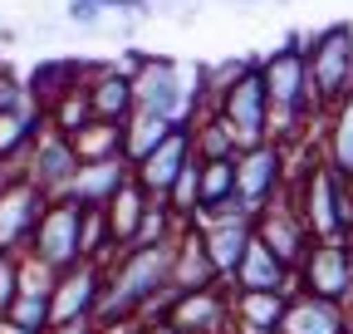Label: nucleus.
I'll list each match as a JSON object with an SVG mask.
<instances>
[{
  "label": "nucleus",
  "instance_id": "f257e3e1",
  "mask_svg": "<svg viewBox=\"0 0 353 334\" xmlns=\"http://www.w3.org/2000/svg\"><path fill=\"white\" fill-rule=\"evenodd\" d=\"M260 79H265V94H270V138L285 148H304L309 133L319 128V104L304 69V35H290L285 45L265 50Z\"/></svg>",
  "mask_w": 353,
  "mask_h": 334
},
{
  "label": "nucleus",
  "instance_id": "f03ea898",
  "mask_svg": "<svg viewBox=\"0 0 353 334\" xmlns=\"http://www.w3.org/2000/svg\"><path fill=\"white\" fill-rule=\"evenodd\" d=\"M290 197L314 241H353V182L334 173L319 157V148H314V157L294 162Z\"/></svg>",
  "mask_w": 353,
  "mask_h": 334
},
{
  "label": "nucleus",
  "instance_id": "7ed1b4c3",
  "mask_svg": "<svg viewBox=\"0 0 353 334\" xmlns=\"http://www.w3.org/2000/svg\"><path fill=\"white\" fill-rule=\"evenodd\" d=\"M304 69L324 118V108H334L353 89V20H334L314 35H304Z\"/></svg>",
  "mask_w": 353,
  "mask_h": 334
},
{
  "label": "nucleus",
  "instance_id": "20e7f679",
  "mask_svg": "<svg viewBox=\"0 0 353 334\" xmlns=\"http://www.w3.org/2000/svg\"><path fill=\"white\" fill-rule=\"evenodd\" d=\"M236 182H241V206L245 217H260L270 212L280 197H290V182H294V148L285 143H255L236 157Z\"/></svg>",
  "mask_w": 353,
  "mask_h": 334
},
{
  "label": "nucleus",
  "instance_id": "39448f33",
  "mask_svg": "<svg viewBox=\"0 0 353 334\" xmlns=\"http://www.w3.org/2000/svg\"><path fill=\"white\" fill-rule=\"evenodd\" d=\"M123 69L132 74V94L143 113L187 123V94H182V59L148 55V50H123Z\"/></svg>",
  "mask_w": 353,
  "mask_h": 334
},
{
  "label": "nucleus",
  "instance_id": "423d86ee",
  "mask_svg": "<svg viewBox=\"0 0 353 334\" xmlns=\"http://www.w3.org/2000/svg\"><path fill=\"white\" fill-rule=\"evenodd\" d=\"M79 241H83V206L59 197V202L44 206V217H39V226H34L30 246H25V256L39 261L44 271L64 275V271L83 266V246Z\"/></svg>",
  "mask_w": 353,
  "mask_h": 334
},
{
  "label": "nucleus",
  "instance_id": "0eeeda50",
  "mask_svg": "<svg viewBox=\"0 0 353 334\" xmlns=\"http://www.w3.org/2000/svg\"><path fill=\"white\" fill-rule=\"evenodd\" d=\"M211 113H221L231 123L241 153L255 148V143H270V94H265V79H260V55H255V64L245 74H236L226 89L216 94Z\"/></svg>",
  "mask_w": 353,
  "mask_h": 334
},
{
  "label": "nucleus",
  "instance_id": "6e6552de",
  "mask_svg": "<svg viewBox=\"0 0 353 334\" xmlns=\"http://www.w3.org/2000/svg\"><path fill=\"white\" fill-rule=\"evenodd\" d=\"M304 295H319L353 310V241H314V250L294 271Z\"/></svg>",
  "mask_w": 353,
  "mask_h": 334
},
{
  "label": "nucleus",
  "instance_id": "1a4fd4ad",
  "mask_svg": "<svg viewBox=\"0 0 353 334\" xmlns=\"http://www.w3.org/2000/svg\"><path fill=\"white\" fill-rule=\"evenodd\" d=\"M44 206H50V197H44L25 173H10L0 182V256H25Z\"/></svg>",
  "mask_w": 353,
  "mask_h": 334
},
{
  "label": "nucleus",
  "instance_id": "9d476101",
  "mask_svg": "<svg viewBox=\"0 0 353 334\" xmlns=\"http://www.w3.org/2000/svg\"><path fill=\"white\" fill-rule=\"evenodd\" d=\"M162 320L176 329V334H236V320H231V290L216 285V290H182V295H167L162 305Z\"/></svg>",
  "mask_w": 353,
  "mask_h": 334
},
{
  "label": "nucleus",
  "instance_id": "9b49d317",
  "mask_svg": "<svg viewBox=\"0 0 353 334\" xmlns=\"http://www.w3.org/2000/svg\"><path fill=\"white\" fill-rule=\"evenodd\" d=\"M103 271H108V266L83 261V266L54 275V290H50V320H54V329L94 324L99 300H103Z\"/></svg>",
  "mask_w": 353,
  "mask_h": 334
},
{
  "label": "nucleus",
  "instance_id": "f8f14e48",
  "mask_svg": "<svg viewBox=\"0 0 353 334\" xmlns=\"http://www.w3.org/2000/svg\"><path fill=\"white\" fill-rule=\"evenodd\" d=\"M192 162H196V148H192V123H176L172 138H167L157 153H148L138 167H132V182H138L152 202H167V192L176 187V177H182Z\"/></svg>",
  "mask_w": 353,
  "mask_h": 334
},
{
  "label": "nucleus",
  "instance_id": "ddd939ff",
  "mask_svg": "<svg viewBox=\"0 0 353 334\" xmlns=\"http://www.w3.org/2000/svg\"><path fill=\"white\" fill-rule=\"evenodd\" d=\"M20 173H25L44 197H50V202H59V197H69V187H74V177H79V153H74L69 138L44 133V138L30 148V157H25Z\"/></svg>",
  "mask_w": 353,
  "mask_h": 334
},
{
  "label": "nucleus",
  "instance_id": "4468645a",
  "mask_svg": "<svg viewBox=\"0 0 353 334\" xmlns=\"http://www.w3.org/2000/svg\"><path fill=\"white\" fill-rule=\"evenodd\" d=\"M255 236L270 246L290 271H299L304 256L314 250V236H309V226H304V217H299L294 197H280L270 212H260V217H255Z\"/></svg>",
  "mask_w": 353,
  "mask_h": 334
},
{
  "label": "nucleus",
  "instance_id": "2eb2a0df",
  "mask_svg": "<svg viewBox=\"0 0 353 334\" xmlns=\"http://www.w3.org/2000/svg\"><path fill=\"white\" fill-rule=\"evenodd\" d=\"M88 74H94V64H88V59H74V55H44V59L30 64V74H25V94H30L44 113H50L59 99H69V94L83 89Z\"/></svg>",
  "mask_w": 353,
  "mask_h": 334
},
{
  "label": "nucleus",
  "instance_id": "dca6fc26",
  "mask_svg": "<svg viewBox=\"0 0 353 334\" xmlns=\"http://www.w3.org/2000/svg\"><path fill=\"white\" fill-rule=\"evenodd\" d=\"M196 231H201V241H206V256H211L216 275L231 285V280H236V271H241V261H245V250H250V241H255V217L231 212V217L201 222Z\"/></svg>",
  "mask_w": 353,
  "mask_h": 334
},
{
  "label": "nucleus",
  "instance_id": "f3484780",
  "mask_svg": "<svg viewBox=\"0 0 353 334\" xmlns=\"http://www.w3.org/2000/svg\"><path fill=\"white\" fill-rule=\"evenodd\" d=\"M83 94H88V108H94V118H103V123H128L132 113H138L132 74H128L123 64L99 59L94 74H88V84H83Z\"/></svg>",
  "mask_w": 353,
  "mask_h": 334
},
{
  "label": "nucleus",
  "instance_id": "a211bd4d",
  "mask_svg": "<svg viewBox=\"0 0 353 334\" xmlns=\"http://www.w3.org/2000/svg\"><path fill=\"white\" fill-rule=\"evenodd\" d=\"M275 334H353V310L294 290L285 300V320H280Z\"/></svg>",
  "mask_w": 353,
  "mask_h": 334
},
{
  "label": "nucleus",
  "instance_id": "6ab92c4d",
  "mask_svg": "<svg viewBox=\"0 0 353 334\" xmlns=\"http://www.w3.org/2000/svg\"><path fill=\"white\" fill-rule=\"evenodd\" d=\"M50 133V113H44L34 99H25L15 113H0V167L6 173H20L30 148Z\"/></svg>",
  "mask_w": 353,
  "mask_h": 334
},
{
  "label": "nucleus",
  "instance_id": "aec40b11",
  "mask_svg": "<svg viewBox=\"0 0 353 334\" xmlns=\"http://www.w3.org/2000/svg\"><path fill=\"white\" fill-rule=\"evenodd\" d=\"M226 290H236V295H241V290H265V295H294L299 280H294V271L275 256V250L255 236V241H250V250H245V261H241V271H236V280H231Z\"/></svg>",
  "mask_w": 353,
  "mask_h": 334
},
{
  "label": "nucleus",
  "instance_id": "412c9836",
  "mask_svg": "<svg viewBox=\"0 0 353 334\" xmlns=\"http://www.w3.org/2000/svg\"><path fill=\"white\" fill-rule=\"evenodd\" d=\"M132 182V162L128 157H113V162H83L79 177L69 187V202H79L83 212H103V206Z\"/></svg>",
  "mask_w": 353,
  "mask_h": 334
},
{
  "label": "nucleus",
  "instance_id": "4be33fe9",
  "mask_svg": "<svg viewBox=\"0 0 353 334\" xmlns=\"http://www.w3.org/2000/svg\"><path fill=\"white\" fill-rule=\"evenodd\" d=\"M314 138H319V157L334 167L339 177L353 182V89H348L334 108H324Z\"/></svg>",
  "mask_w": 353,
  "mask_h": 334
},
{
  "label": "nucleus",
  "instance_id": "5701e85b",
  "mask_svg": "<svg viewBox=\"0 0 353 334\" xmlns=\"http://www.w3.org/2000/svg\"><path fill=\"white\" fill-rule=\"evenodd\" d=\"M216 285H226V280L216 275L201 231L187 226L182 236H176V256H172V290L182 295V290H216Z\"/></svg>",
  "mask_w": 353,
  "mask_h": 334
},
{
  "label": "nucleus",
  "instance_id": "b1692460",
  "mask_svg": "<svg viewBox=\"0 0 353 334\" xmlns=\"http://www.w3.org/2000/svg\"><path fill=\"white\" fill-rule=\"evenodd\" d=\"M285 300L290 295H265V290H231V320L236 334H275L285 320Z\"/></svg>",
  "mask_w": 353,
  "mask_h": 334
},
{
  "label": "nucleus",
  "instance_id": "393cba45",
  "mask_svg": "<svg viewBox=\"0 0 353 334\" xmlns=\"http://www.w3.org/2000/svg\"><path fill=\"white\" fill-rule=\"evenodd\" d=\"M148 206H152V197H148L138 182H128V187L103 206V222H108V236H113V250H118V256L132 246V236H138V226H143V217H148Z\"/></svg>",
  "mask_w": 353,
  "mask_h": 334
},
{
  "label": "nucleus",
  "instance_id": "a878e982",
  "mask_svg": "<svg viewBox=\"0 0 353 334\" xmlns=\"http://www.w3.org/2000/svg\"><path fill=\"white\" fill-rule=\"evenodd\" d=\"M192 148H196V162H236L241 157V143L221 113H201L192 123Z\"/></svg>",
  "mask_w": 353,
  "mask_h": 334
},
{
  "label": "nucleus",
  "instance_id": "bb28decb",
  "mask_svg": "<svg viewBox=\"0 0 353 334\" xmlns=\"http://www.w3.org/2000/svg\"><path fill=\"white\" fill-rule=\"evenodd\" d=\"M172 128H176L172 118H157V113H143V108H138V113L123 123V157L138 167L148 153H157V148L172 138Z\"/></svg>",
  "mask_w": 353,
  "mask_h": 334
},
{
  "label": "nucleus",
  "instance_id": "cd10ccee",
  "mask_svg": "<svg viewBox=\"0 0 353 334\" xmlns=\"http://www.w3.org/2000/svg\"><path fill=\"white\" fill-rule=\"evenodd\" d=\"M69 143H74V153H79V167H83V162H113V157H123V123L94 118V123H83Z\"/></svg>",
  "mask_w": 353,
  "mask_h": 334
},
{
  "label": "nucleus",
  "instance_id": "c85d7f7f",
  "mask_svg": "<svg viewBox=\"0 0 353 334\" xmlns=\"http://www.w3.org/2000/svg\"><path fill=\"white\" fill-rule=\"evenodd\" d=\"M6 329L10 334H50V290H20V300L6 310Z\"/></svg>",
  "mask_w": 353,
  "mask_h": 334
},
{
  "label": "nucleus",
  "instance_id": "c756f323",
  "mask_svg": "<svg viewBox=\"0 0 353 334\" xmlns=\"http://www.w3.org/2000/svg\"><path fill=\"white\" fill-rule=\"evenodd\" d=\"M196 192H201V162H192L187 173L176 177V187L167 192V212L182 226H196Z\"/></svg>",
  "mask_w": 353,
  "mask_h": 334
},
{
  "label": "nucleus",
  "instance_id": "7c9ffc66",
  "mask_svg": "<svg viewBox=\"0 0 353 334\" xmlns=\"http://www.w3.org/2000/svg\"><path fill=\"white\" fill-rule=\"evenodd\" d=\"M83 123H94V108H88V94H83V89L69 94V99H59V104L50 108V133H59V138H74Z\"/></svg>",
  "mask_w": 353,
  "mask_h": 334
},
{
  "label": "nucleus",
  "instance_id": "2f4dec72",
  "mask_svg": "<svg viewBox=\"0 0 353 334\" xmlns=\"http://www.w3.org/2000/svg\"><path fill=\"white\" fill-rule=\"evenodd\" d=\"M20 261L25 256H0V320H6V310L20 300Z\"/></svg>",
  "mask_w": 353,
  "mask_h": 334
},
{
  "label": "nucleus",
  "instance_id": "473e14b6",
  "mask_svg": "<svg viewBox=\"0 0 353 334\" xmlns=\"http://www.w3.org/2000/svg\"><path fill=\"white\" fill-rule=\"evenodd\" d=\"M25 99H30V94H25V79H15L6 64H0V113H15Z\"/></svg>",
  "mask_w": 353,
  "mask_h": 334
},
{
  "label": "nucleus",
  "instance_id": "72a5a7b5",
  "mask_svg": "<svg viewBox=\"0 0 353 334\" xmlns=\"http://www.w3.org/2000/svg\"><path fill=\"white\" fill-rule=\"evenodd\" d=\"M69 25H83V30H99V20H103V6H94V0H69Z\"/></svg>",
  "mask_w": 353,
  "mask_h": 334
},
{
  "label": "nucleus",
  "instance_id": "f704fd0d",
  "mask_svg": "<svg viewBox=\"0 0 353 334\" xmlns=\"http://www.w3.org/2000/svg\"><path fill=\"white\" fill-rule=\"evenodd\" d=\"M132 334H176V329L157 315V320H138V324H132Z\"/></svg>",
  "mask_w": 353,
  "mask_h": 334
},
{
  "label": "nucleus",
  "instance_id": "c9c22d12",
  "mask_svg": "<svg viewBox=\"0 0 353 334\" xmlns=\"http://www.w3.org/2000/svg\"><path fill=\"white\" fill-rule=\"evenodd\" d=\"M50 334H94V324H74V329H50Z\"/></svg>",
  "mask_w": 353,
  "mask_h": 334
},
{
  "label": "nucleus",
  "instance_id": "e433bc0d",
  "mask_svg": "<svg viewBox=\"0 0 353 334\" xmlns=\"http://www.w3.org/2000/svg\"><path fill=\"white\" fill-rule=\"evenodd\" d=\"M6 177H10V173H6V167H0V182H6Z\"/></svg>",
  "mask_w": 353,
  "mask_h": 334
},
{
  "label": "nucleus",
  "instance_id": "4c0bfd02",
  "mask_svg": "<svg viewBox=\"0 0 353 334\" xmlns=\"http://www.w3.org/2000/svg\"><path fill=\"white\" fill-rule=\"evenodd\" d=\"M94 6H103V10H108V0H94Z\"/></svg>",
  "mask_w": 353,
  "mask_h": 334
},
{
  "label": "nucleus",
  "instance_id": "58836bf2",
  "mask_svg": "<svg viewBox=\"0 0 353 334\" xmlns=\"http://www.w3.org/2000/svg\"><path fill=\"white\" fill-rule=\"evenodd\" d=\"M0 334H6V320H0Z\"/></svg>",
  "mask_w": 353,
  "mask_h": 334
}]
</instances>
